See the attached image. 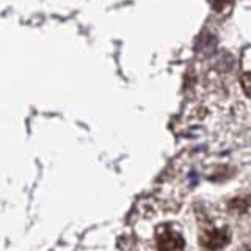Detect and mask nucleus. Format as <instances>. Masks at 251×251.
<instances>
[{
    "instance_id": "f257e3e1",
    "label": "nucleus",
    "mask_w": 251,
    "mask_h": 251,
    "mask_svg": "<svg viewBox=\"0 0 251 251\" xmlns=\"http://www.w3.org/2000/svg\"><path fill=\"white\" fill-rule=\"evenodd\" d=\"M155 242L159 251H184V237L171 226H159L155 232Z\"/></svg>"
},
{
    "instance_id": "f03ea898",
    "label": "nucleus",
    "mask_w": 251,
    "mask_h": 251,
    "mask_svg": "<svg viewBox=\"0 0 251 251\" xmlns=\"http://www.w3.org/2000/svg\"><path fill=\"white\" fill-rule=\"evenodd\" d=\"M231 240V234L226 227H214L201 234L200 242L207 251H220L223 250Z\"/></svg>"
}]
</instances>
